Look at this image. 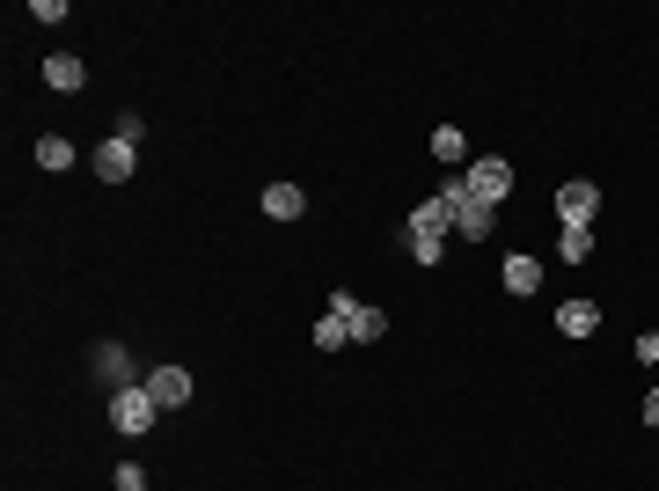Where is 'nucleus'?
<instances>
[{
	"label": "nucleus",
	"instance_id": "f03ea898",
	"mask_svg": "<svg viewBox=\"0 0 659 491\" xmlns=\"http://www.w3.org/2000/svg\"><path fill=\"white\" fill-rule=\"evenodd\" d=\"M154 418H162V404L146 396V382L110 396V425H118V433H154Z\"/></svg>",
	"mask_w": 659,
	"mask_h": 491
},
{
	"label": "nucleus",
	"instance_id": "6ab92c4d",
	"mask_svg": "<svg viewBox=\"0 0 659 491\" xmlns=\"http://www.w3.org/2000/svg\"><path fill=\"white\" fill-rule=\"evenodd\" d=\"M645 425H652V433H659V389L645 396Z\"/></svg>",
	"mask_w": 659,
	"mask_h": 491
},
{
	"label": "nucleus",
	"instance_id": "ddd939ff",
	"mask_svg": "<svg viewBox=\"0 0 659 491\" xmlns=\"http://www.w3.org/2000/svg\"><path fill=\"white\" fill-rule=\"evenodd\" d=\"M37 169H73V140H59V132H45V140H37Z\"/></svg>",
	"mask_w": 659,
	"mask_h": 491
},
{
	"label": "nucleus",
	"instance_id": "a211bd4d",
	"mask_svg": "<svg viewBox=\"0 0 659 491\" xmlns=\"http://www.w3.org/2000/svg\"><path fill=\"white\" fill-rule=\"evenodd\" d=\"M637 360H645V367H659V330H645V338H637Z\"/></svg>",
	"mask_w": 659,
	"mask_h": 491
},
{
	"label": "nucleus",
	"instance_id": "dca6fc26",
	"mask_svg": "<svg viewBox=\"0 0 659 491\" xmlns=\"http://www.w3.org/2000/svg\"><path fill=\"white\" fill-rule=\"evenodd\" d=\"M564 265H586V257H593V227H564Z\"/></svg>",
	"mask_w": 659,
	"mask_h": 491
},
{
	"label": "nucleus",
	"instance_id": "f3484780",
	"mask_svg": "<svg viewBox=\"0 0 659 491\" xmlns=\"http://www.w3.org/2000/svg\"><path fill=\"white\" fill-rule=\"evenodd\" d=\"M338 344H352V330H344V316H322L316 323V352H338Z\"/></svg>",
	"mask_w": 659,
	"mask_h": 491
},
{
	"label": "nucleus",
	"instance_id": "f8f14e48",
	"mask_svg": "<svg viewBox=\"0 0 659 491\" xmlns=\"http://www.w3.org/2000/svg\"><path fill=\"white\" fill-rule=\"evenodd\" d=\"M536 287H542L536 257H506V294H536Z\"/></svg>",
	"mask_w": 659,
	"mask_h": 491
},
{
	"label": "nucleus",
	"instance_id": "39448f33",
	"mask_svg": "<svg viewBox=\"0 0 659 491\" xmlns=\"http://www.w3.org/2000/svg\"><path fill=\"white\" fill-rule=\"evenodd\" d=\"M491 221H498V206H484V198H469V184H455V235H469V243H484Z\"/></svg>",
	"mask_w": 659,
	"mask_h": 491
},
{
	"label": "nucleus",
	"instance_id": "7ed1b4c3",
	"mask_svg": "<svg viewBox=\"0 0 659 491\" xmlns=\"http://www.w3.org/2000/svg\"><path fill=\"white\" fill-rule=\"evenodd\" d=\"M330 316H344L352 344H374L381 330H389V316H381V308H366V301H352V294H330Z\"/></svg>",
	"mask_w": 659,
	"mask_h": 491
},
{
	"label": "nucleus",
	"instance_id": "9b49d317",
	"mask_svg": "<svg viewBox=\"0 0 659 491\" xmlns=\"http://www.w3.org/2000/svg\"><path fill=\"white\" fill-rule=\"evenodd\" d=\"M45 81L59 89V96H73V89H81L89 74H81V59H73V51H51V59H45Z\"/></svg>",
	"mask_w": 659,
	"mask_h": 491
},
{
	"label": "nucleus",
	"instance_id": "4468645a",
	"mask_svg": "<svg viewBox=\"0 0 659 491\" xmlns=\"http://www.w3.org/2000/svg\"><path fill=\"white\" fill-rule=\"evenodd\" d=\"M96 367H103V382H110V389H140V382L125 374V352H118V344H96Z\"/></svg>",
	"mask_w": 659,
	"mask_h": 491
},
{
	"label": "nucleus",
	"instance_id": "20e7f679",
	"mask_svg": "<svg viewBox=\"0 0 659 491\" xmlns=\"http://www.w3.org/2000/svg\"><path fill=\"white\" fill-rule=\"evenodd\" d=\"M469 198H484V206H498V198L513 191V162H498V154H484V162H469Z\"/></svg>",
	"mask_w": 659,
	"mask_h": 491
},
{
	"label": "nucleus",
	"instance_id": "423d86ee",
	"mask_svg": "<svg viewBox=\"0 0 659 491\" xmlns=\"http://www.w3.org/2000/svg\"><path fill=\"white\" fill-rule=\"evenodd\" d=\"M593 206H601V191L586 184V176H572L557 191V213H564V227H593Z\"/></svg>",
	"mask_w": 659,
	"mask_h": 491
},
{
	"label": "nucleus",
	"instance_id": "6e6552de",
	"mask_svg": "<svg viewBox=\"0 0 659 491\" xmlns=\"http://www.w3.org/2000/svg\"><path fill=\"white\" fill-rule=\"evenodd\" d=\"M146 396H154L162 411H184V404H191V374L184 367H154L146 374Z\"/></svg>",
	"mask_w": 659,
	"mask_h": 491
},
{
	"label": "nucleus",
	"instance_id": "0eeeda50",
	"mask_svg": "<svg viewBox=\"0 0 659 491\" xmlns=\"http://www.w3.org/2000/svg\"><path fill=\"white\" fill-rule=\"evenodd\" d=\"M132 162H140V140H118V132H110V140L96 148V176H103V184H125Z\"/></svg>",
	"mask_w": 659,
	"mask_h": 491
},
{
	"label": "nucleus",
	"instance_id": "9d476101",
	"mask_svg": "<svg viewBox=\"0 0 659 491\" xmlns=\"http://www.w3.org/2000/svg\"><path fill=\"white\" fill-rule=\"evenodd\" d=\"M264 213H271V221H301V213H308L301 184H271V191H264Z\"/></svg>",
	"mask_w": 659,
	"mask_h": 491
},
{
	"label": "nucleus",
	"instance_id": "f257e3e1",
	"mask_svg": "<svg viewBox=\"0 0 659 491\" xmlns=\"http://www.w3.org/2000/svg\"><path fill=\"white\" fill-rule=\"evenodd\" d=\"M447 227H455V184H439V191L411 213V227H403V235H411V243H439Z\"/></svg>",
	"mask_w": 659,
	"mask_h": 491
},
{
	"label": "nucleus",
	"instance_id": "1a4fd4ad",
	"mask_svg": "<svg viewBox=\"0 0 659 491\" xmlns=\"http://www.w3.org/2000/svg\"><path fill=\"white\" fill-rule=\"evenodd\" d=\"M557 330H564V338H593V330H601V308H593V301H564V308H557Z\"/></svg>",
	"mask_w": 659,
	"mask_h": 491
},
{
	"label": "nucleus",
	"instance_id": "2eb2a0df",
	"mask_svg": "<svg viewBox=\"0 0 659 491\" xmlns=\"http://www.w3.org/2000/svg\"><path fill=\"white\" fill-rule=\"evenodd\" d=\"M433 154H439V162H462V154H469L462 125H439V132H433Z\"/></svg>",
	"mask_w": 659,
	"mask_h": 491
}]
</instances>
